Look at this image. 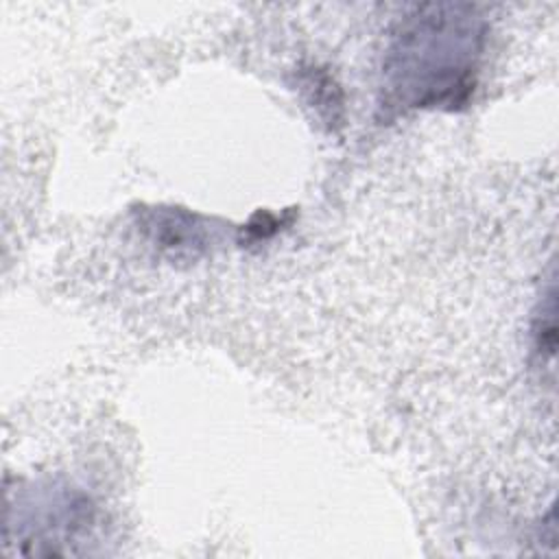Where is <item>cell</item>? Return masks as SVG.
I'll return each mask as SVG.
<instances>
[{
	"instance_id": "obj_4",
	"label": "cell",
	"mask_w": 559,
	"mask_h": 559,
	"mask_svg": "<svg viewBox=\"0 0 559 559\" xmlns=\"http://www.w3.org/2000/svg\"><path fill=\"white\" fill-rule=\"evenodd\" d=\"M557 290H555V280L548 282V288L542 293L539 308L535 312L533 321V347L542 365H552L555 360V349H557Z\"/></svg>"
},
{
	"instance_id": "obj_3",
	"label": "cell",
	"mask_w": 559,
	"mask_h": 559,
	"mask_svg": "<svg viewBox=\"0 0 559 559\" xmlns=\"http://www.w3.org/2000/svg\"><path fill=\"white\" fill-rule=\"evenodd\" d=\"M301 90L308 96V103L317 107V114L330 124H341V111H343V96L334 79L328 70L310 68L301 72Z\"/></svg>"
},
{
	"instance_id": "obj_1",
	"label": "cell",
	"mask_w": 559,
	"mask_h": 559,
	"mask_svg": "<svg viewBox=\"0 0 559 559\" xmlns=\"http://www.w3.org/2000/svg\"><path fill=\"white\" fill-rule=\"evenodd\" d=\"M489 24L474 4H413L389 31L380 70V111H459L478 85Z\"/></svg>"
},
{
	"instance_id": "obj_2",
	"label": "cell",
	"mask_w": 559,
	"mask_h": 559,
	"mask_svg": "<svg viewBox=\"0 0 559 559\" xmlns=\"http://www.w3.org/2000/svg\"><path fill=\"white\" fill-rule=\"evenodd\" d=\"M138 229L151 247L173 262H194L210 251L212 229L194 212L173 205H142L135 210Z\"/></svg>"
},
{
	"instance_id": "obj_5",
	"label": "cell",
	"mask_w": 559,
	"mask_h": 559,
	"mask_svg": "<svg viewBox=\"0 0 559 559\" xmlns=\"http://www.w3.org/2000/svg\"><path fill=\"white\" fill-rule=\"evenodd\" d=\"M290 223V216H277L266 210H258L242 227H240V245H258L273 238L284 225Z\"/></svg>"
}]
</instances>
